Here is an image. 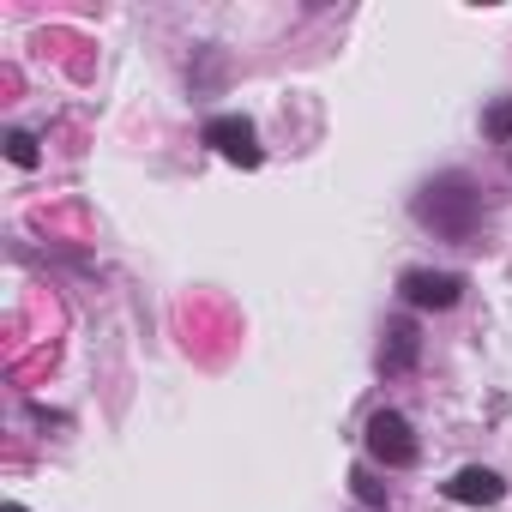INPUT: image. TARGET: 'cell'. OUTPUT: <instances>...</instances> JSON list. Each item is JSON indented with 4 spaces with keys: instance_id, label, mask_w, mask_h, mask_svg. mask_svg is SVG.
Masks as SVG:
<instances>
[{
    "instance_id": "1",
    "label": "cell",
    "mask_w": 512,
    "mask_h": 512,
    "mask_svg": "<svg viewBox=\"0 0 512 512\" xmlns=\"http://www.w3.org/2000/svg\"><path fill=\"white\" fill-rule=\"evenodd\" d=\"M410 217H416V229H428L434 241L464 247V241H476V229H482V187H476L464 169H440V175H428V181L410 193Z\"/></svg>"
},
{
    "instance_id": "2",
    "label": "cell",
    "mask_w": 512,
    "mask_h": 512,
    "mask_svg": "<svg viewBox=\"0 0 512 512\" xmlns=\"http://www.w3.org/2000/svg\"><path fill=\"white\" fill-rule=\"evenodd\" d=\"M362 452H368V464H380V470H416V464H422V440H416L410 416L392 410V404H380V410L368 416Z\"/></svg>"
},
{
    "instance_id": "3",
    "label": "cell",
    "mask_w": 512,
    "mask_h": 512,
    "mask_svg": "<svg viewBox=\"0 0 512 512\" xmlns=\"http://www.w3.org/2000/svg\"><path fill=\"white\" fill-rule=\"evenodd\" d=\"M464 272H434V266H404L398 272V302L410 314H446L464 302Z\"/></svg>"
},
{
    "instance_id": "4",
    "label": "cell",
    "mask_w": 512,
    "mask_h": 512,
    "mask_svg": "<svg viewBox=\"0 0 512 512\" xmlns=\"http://www.w3.org/2000/svg\"><path fill=\"white\" fill-rule=\"evenodd\" d=\"M199 145H211L223 163L235 169H260L266 163V145H260V127H253V115H211L199 127Z\"/></svg>"
},
{
    "instance_id": "5",
    "label": "cell",
    "mask_w": 512,
    "mask_h": 512,
    "mask_svg": "<svg viewBox=\"0 0 512 512\" xmlns=\"http://www.w3.org/2000/svg\"><path fill=\"white\" fill-rule=\"evenodd\" d=\"M416 362H422V326H416V314H392L386 332H380V356H374V368H380L386 380H404Z\"/></svg>"
},
{
    "instance_id": "6",
    "label": "cell",
    "mask_w": 512,
    "mask_h": 512,
    "mask_svg": "<svg viewBox=\"0 0 512 512\" xmlns=\"http://www.w3.org/2000/svg\"><path fill=\"white\" fill-rule=\"evenodd\" d=\"M440 494L452 506H500L506 500V476L494 464H464V470H452V482H440Z\"/></svg>"
},
{
    "instance_id": "7",
    "label": "cell",
    "mask_w": 512,
    "mask_h": 512,
    "mask_svg": "<svg viewBox=\"0 0 512 512\" xmlns=\"http://www.w3.org/2000/svg\"><path fill=\"white\" fill-rule=\"evenodd\" d=\"M350 494H356V506H368V512H386V506H392V488L374 476V464H356V470H350Z\"/></svg>"
},
{
    "instance_id": "8",
    "label": "cell",
    "mask_w": 512,
    "mask_h": 512,
    "mask_svg": "<svg viewBox=\"0 0 512 512\" xmlns=\"http://www.w3.org/2000/svg\"><path fill=\"white\" fill-rule=\"evenodd\" d=\"M0 151H7L13 169H37V163H43V145H37V133H25V127H7V133H0Z\"/></svg>"
},
{
    "instance_id": "9",
    "label": "cell",
    "mask_w": 512,
    "mask_h": 512,
    "mask_svg": "<svg viewBox=\"0 0 512 512\" xmlns=\"http://www.w3.org/2000/svg\"><path fill=\"white\" fill-rule=\"evenodd\" d=\"M482 139H488V145H512V91L482 109Z\"/></svg>"
},
{
    "instance_id": "10",
    "label": "cell",
    "mask_w": 512,
    "mask_h": 512,
    "mask_svg": "<svg viewBox=\"0 0 512 512\" xmlns=\"http://www.w3.org/2000/svg\"><path fill=\"white\" fill-rule=\"evenodd\" d=\"M0 512H25V506H19V500H7V506H0Z\"/></svg>"
},
{
    "instance_id": "11",
    "label": "cell",
    "mask_w": 512,
    "mask_h": 512,
    "mask_svg": "<svg viewBox=\"0 0 512 512\" xmlns=\"http://www.w3.org/2000/svg\"><path fill=\"white\" fill-rule=\"evenodd\" d=\"M506 163H512V157H506Z\"/></svg>"
}]
</instances>
